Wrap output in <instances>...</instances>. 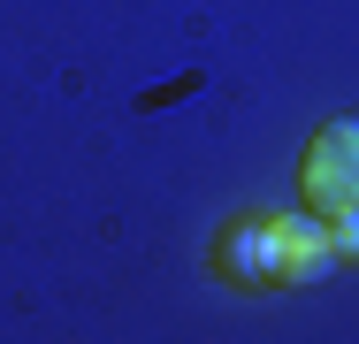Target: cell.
<instances>
[{
    "instance_id": "obj_1",
    "label": "cell",
    "mask_w": 359,
    "mask_h": 344,
    "mask_svg": "<svg viewBox=\"0 0 359 344\" xmlns=\"http://www.w3.org/2000/svg\"><path fill=\"white\" fill-rule=\"evenodd\" d=\"M298 184H306V206L352 214V206H359V123H321L313 145H306Z\"/></svg>"
},
{
    "instance_id": "obj_4",
    "label": "cell",
    "mask_w": 359,
    "mask_h": 344,
    "mask_svg": "<svg viewBox=\"0 0 359 344\" xmlns=\"http://www.w3.org/2000/svg\"><path fill=\"white\" fill-rule=\"evenodd\" d=\"M329 245H337V260H359V206L352 214H329Z\"/></svg>"
},
{
    "instance_id": "obj_2",
    "label": "cell",
    "mask_w": 359,
    "mask_h": 344,
    "mask_svg": "<svg viewBox=\"0 0 359 344\" xmlns=\"http://www.w3.org/2000/svg\"><path fill=\"white\" fill-rule=\"evenodd\" d=\"M222 275H229V283H283L276 222H237V230H222Z\"/></svg>"
},
{
    "instance_id": "obj_3",
    "label": "cell",
    "mask_w": 359,
    "mask_h": 344,
    "mask_svg": "<svg viewBox=\"0 0 359 344\" xmlns=\"http://www.w3.org/2000/svg\"><path fill=\"white\" fill-rule=\"evenodd\" d=\"M276 253H283V283H321V275L337 268V245H329V222H306V214H290V222H276Z\"/></svg>"
}]
</instances>
